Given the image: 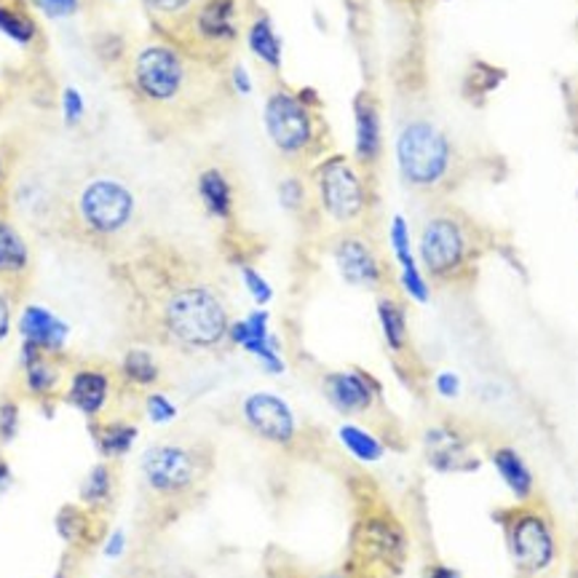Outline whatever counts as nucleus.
<instances>
[{
  "instance_id": "nucleus-2",
  "label": "nucleus",
  "mask_w": 578,
  "mask_h": 578,
  "mask_svg": "<svg viewBox=\"0 0 578 578\" xmlns=\"http://www.w3.org/2000/svg\"><path fill=\"white\" fill-rule=\"evenodd\" d=\"M156 327L167 344L182 351H215L228 340L231 311L206 281H180L158 300Z\"/></svg>"
},
{
  "instance_id": "nucleus-37",
  "label": "nucleus",
  "mask_w": 578,
  "mask_h": 578,
  "mask_svg": "<svg viewBox=\"0 0 578 578\" xmlns=\"http://www.w3.org/2000/svg\"><path fill=\"white\" fill-rule=\"evenodd\" d=\"M35 5H38L49 20H70V16L79 14L81 0H35Z\"/></svg>"
},
{
  "instance_id": "nucleus-22",
  "label": "nucleus",
  "mask_w": 578,
  "mask_h": 578,
  "mask_svg": "<svg viewBox=\"0 0 578 578\" xmlns=\"http://www.w3.org/2000/svg\"><path fill=\"white\" fill-rule=\"evenodd\" d=\"M377 322H381V333L386 346L394 353H402L410 344V329H407V311L394 294H383L377 300Z\"/></svg>"
},
{
  "instance_id": "nucleus-34",
  "label": "nucleus",
  "mask_w": 578,
  "mask_h": 578,
  "mask_svg": "<svg viewBox=\"0 0 578 578\" xmlns=\"http://www.w3.org/2000/svg\"><path fill=\"white\" fill-rule=\"evenodd\" d=\"M59 105H62V118H64V123H68V127H79V123L86 118V99L75 86L64 88L62 103Z\"/></svg>"
},
{
  "instance_id": "nucleus-7",
  "label": "nucleus",
  "mask_w": 578,
  "mask_h": 578,
  "mask_svg": "<svg viewBox=\"0 0 578 578\" xmlns=\"http://www.w3.org/2000/svg\"><path fill=\"white\" fill-rule=\"evenodd\" d=\"M477 257L474 222L458 209L426 217L418 239V261L434 281H456Z\"/></svg>"
},
{
  "instance_id": "nucleus-42",
  "label": "nucleus",
  "mask_w": 578,
  "mask_h": 578,
  "mask_svg": "<svg viewBox=\"0 0 578 578\" xmlns=\"http://www.w3.org/2000/svg\"><path fill=\"white\" fill-rule=\"evenodd\" d=\"M429 578H461V576H458L453 568H445V565H436V568H432V574H429Z\"/></svg>"
},
{
  "instance_id": "nucleus-18",
  "label": "nucleus",
  "mask_w": 578,
  "mask_h": 578,
  "mask_svg": "<svg viewBox=\"0 0 578 578\" xmlns=\"http://www.w3.org/2000/svg\"><path fill=\"white\" fill-rule=\"evenodd\" d=\"M110 392H113V377H110V373L97 368H81L70 377L68 402L75 410L84 412V416L94 418L108 407Z\"/></svg>"
},
{
  "instance_id": "nucleus-35",
  "label": "nucleus",
  "mask_w": 578,
  "mask_h": 578,
  "mask_svg": "<svg viewBox=\"0 0 578 578\" xmlns=\"http://www.w3.org/2000/svg\"><path fill=\"white\" fill-rule=\"evenodd\" d=\"M241 279H244L246 292L252 294V300H255L257 305L270 303V298H274V287H270L268 281H265V276L261 274V270H255V268H250V265H244V268H241Z\"/></svg>"
},
{
  "instance_id": "nucleus-43",
  "label": "nucleus",
  "mask_w": 578,
  "mask_h": 578,
  "mask_svg": "<svg viewBox=\"0 0 578 578\" xmlns=\"http://www.w3.org/2000/svg\"><path fill=\"white\" fill-rule=\"evenodd\" d=\"M105 552H108L110 557H118V554L123 552V535H121V533H116V535H113V541H110L108 550H105Z\"/></svg>"
},
{
  "instance_id": "nucleus-48",
  "label": "nucleus",
  "mask_w": 578,
  "mask_h": 578,
  "mask_svg": "<svg viewBox=\"0 0 578 578\" xmlns=\"http://www.w3.org/2000/svg\"><path fill=\"white\" fill-rule=\"evenodd\" d=\"M316 578H346V576H335V574H329V576H316Z\"/></svg>"
},
{
  "instance_id": "nucleus-3",
  "label": "nucleus",
  "mask_w": 578,
  "mask_h": 578,
  "mask_svg": "<svg viewBox=\"0 0 578 578\" xmlns=\"http://www.w3.org/2000/svg\"><path fill=\"white\" fill-rule=\"evenodd\" d=\"M215 469L209 445L167 439L147 447L143 458V491L156 509L191 504L204 493Z\"/></svg>"
},
{
  "instance_id": "nucleus-33",
  "label": "nucleus",
  "mask_w": 578,
  "mask_h": 578,
  "mask_svg": "<svg viewBox=\"0 0 578 578\" xmlns=\"http://www.w3.org/2000/svg\"><path fill=\"white\" fill-rule=\"evenodd\" d=\"M279 202L287 212H303L309 204V188L298 174H289L279 182Z\"/></svg>"
},
{
  "instance_id": "nucleus-26",
  "label": "nucleus",
  "mask_w": 578,
  "mask_h": 578,
  "mask_svg": "<svg viewBox=\"0 0 578 578\" xmlns=\"http://www.w3.org/2000/svg\"><path fill=\"white\" fill-rule=\"evenodd\" d=\"M121 375L127 377L129 386L150 388L156 386L158 377H161V368H158V362L153 359L150 351H145V348H132V351H127V357H123Z\"/></svg>"
},
{
  "instance_id": "nucleus-31",
  "label": "nucleus",
  "mask_w": 578,
  "mask_h": 578,
  "mask_svg": "<svg viewBox=\"0 0 578 578\" xmlns=\"http://www.w3.org/2000/svg\"><path fill=\"white\" fill-rule=\"evenodd\" d=\"M57 528L59 533L64 535V541H92L94 535V525H92V517L86 515V511H81L79 506H64L62 515H59L57 520Z\"/></svg>"
},
{
  "instance_id": "nucleus-21",
  "label": "nucleus",
  "mask_w": 578,
  "mask_h": 578,
  "mask_svg": "<svg viewBox=\"0 0 578 578\" xmlns=\"http://www.w3.org/2000/svg\"><path fill=\"white\" fill-rule=\"evenodd\" d=\"M493 466L501 480H504V485L515 493V498L528 501L530 495H533V471L522 461L520 453L511 450V447H498V450L493 453Z\"/></svg>"
},
{
  "instance_id": "nucleus-17",
  "label": "nucleus",
  "mask_w": 578,
  "mask_h": 578,
  "mask_svg": "<svg viewBox=\"0 0 578 578\" xmlns=\"http://www.w3.org/2000/svg\"><path fill=\"white\" fill-rule=\"evenodd\" d=\"M20 333L25 344L40 348L44 353H59L68 344V324L44 305H27L20 318Z\"/></svg>"
},
{
  "instance_id": "nucleus-25",
  "label": "nucleus",
  "mask_w": 578,
  "mask_h": 578,
  "mask_svg": "<svg viewBox=\"0 0 578 578\" xmlns=\"http://www.w3.org/2000/svg\"><path fill=\"white\" fill-rule=\"evenodd\" d=\"M94 439H97L103 456L118 458L123 453H129V447L137 439V426H132L129 421H105L94 426Z\"/></svg>"
},
{
  "instance_id": "nucleus-23",
  "label": "nucleus",
  "mask_w": 578,
  "mask_h": 578,
  "mask_svg": "<svg viewBox=\"0 0 578 578\" xmlns=\"http://www.w3.org/2000/svg\"><path fill=\"white\" fill-rule=\"evenodd\" d=\"M246 46H250L252 55L261 59L265 68L281 70V38L276 33L270 16L261 14L252 22L250 29H246Z\"/></svg>"
},
{
  "instance_id": "nucleus-38",
  "label": "nucleus",
  "mask_w": 578,
  "mask_h": 578,
  "mask_svg": "<svg viewBox=\"0 0 578 578\" xmlns=\"http://www.w3.org/2000/svg\"><path fill=\"white\" fill-rule=\"evenodd\" d=\"M16 426H20V407L14 402H3L0 405V439L9 442L16 434Z\"/></svg>"
},
{
  "instance_id": "nucleus-13",
  "label": "nucleus",
  "mask_w": 578,
  "mask_h": 578,
  "mask_svg": "<svg viewBox=\"0 0 578 578\" xmlns=\"http://www.w3.org/2000/svg\"><path fill=\"white\" fill-rule=\"evenodd\" d=\"M353 550H357V563H362L368 570L381 568L397 574L405 554V539L392 520L370 517L357 528Z\"/></svg>"
},
{
  "instance_id": "nucleus-10",
  "label": "nucleus",
  "mask_w": 578,
  "mask_h": 578,
  "mask_svg": "<svg viewBox=\"0 0 578 578\" xmlns=\"http://www.w3.org/2000/svg\"><path fill=\"white\" fill-rule=\"evenodd\" d=\"M180 27H188L198 57H222L239 38V0H198Z\"/></svg>"
},
{
  "instance_id": "nucleus-15",
  "label": "nucleus",
  "mask_w": 578,
  "mask_h": 578,
  "mask_svg": "<svg viewBox=\"0 0 578 578\" xmlns=\"http://www.w3.org/2000/svg\"><path fill=\"white\" fill-rule=\"evenodd\" d=\"M383 156V121L373 94L362 92L353 99V161L362 172L375 169Z\"/></svg>"
},
{
  "instance_id": "nucleus-27",
  "label": "nucleus",
  "mask_w": 578,
  "mask_h": 578,
  "mask_svg": "<svg viewBox=\"0 0 578 578\" xmlns=\"http://www.w3.org/2000/svg\"><path fill=\"white\" fill-rule=\"evenodd\" d=\"M0 33L14 40L16 46H29L38 38V25L27 11L0 3Z\"/></svg>"
},
{
  "instance_id": "nucleus-9",
  "label": "nucleus",
  "mask_w": 578,
  "mask_h": 578,
  "mask_svg": "<svg viewBox=\"0 0 578 578\" xmlns=\"http://www.w3.org/2000/svg\"><path fill=\"white\" fill-rule=\"evenodd\" d=\"M506 535H509L511 557L525 574H544L557 557V539L544 511L530 506L517 509L506 525Z\"/></svg>"
},
{
  "instance_id": "nucleus-28",
  "label": "nucleus",
  "mask_w": 578,
  "mask_h": 578,
  "mask_svg": "<svg viewBox=\"0 0 578 578\" xmlns=\"http://www.w3.org/2000/svg\"><path fill=\"white\" fill-rule=\"evenodd\" d=\"M338 436L340 442L346 445V450L351 453L353 458H359V461H381L383 458V445L375 439L373 434L364 432V429L353 426V423H346V426L338 429Z\"/></svg>"
},
{
  "instance_id": "nucleus-40",
  "label": "nucleus",
  "mask_w": 578,
  "mask_h": 578,
  "mask_svg": "<svg viewBox=\"0 0 578 578\" xmlns=\"http://www.w3.org/2000/svg\"><path fill=\"white\" fill-rule=\"evenodd\" d=\"M231 88H236V94H239V97H250L252 94V79H250V73H246L244 64H233Z\"/></svg>"
},
{
  "instance_id": "nucleus-16",
  "label": "nucleus",
  "mask_w": 578,
  "mask_h": 578,
  "mask_svg": "<svg viewBox=\"0 0 578 578\" xmlns=\"http://www.w3.org/2000/svg\"><path fill=\"white\" fill-rule=\"evenodd\" d=\"M324 394L329 405L344 416H362L375 405L377 386L370 375L346 370V373H329L324 377Z\"/></svg>"
},
{
  "instance_id": "nucleus-8",
  "label": "nucleus",
  "mask_w": 578,
  "mask_h": 578,
  "mask_svg": "<svg viewBox=\"0 0 578 578\" xmlns=\"http://www.w3.org/2000/svg\"><path fill=\"white\" fill-rule=\"evenodd\" d=\"M314 191L318 209L335 226L353 231L370 212V188L364 172L348 156L333 153L314 169Z\"/></svg>"
},
{
  "instance_id": "nucleus-32",
  "label": "nucleus",
  "mask_w": 578,
  "mask_h": 578,
  "mask_svg": "<svg viewBox=\"0 0 578 578\" xmlns=\"http://www.w3.org/2000/svg\"><path fill=\"white\" fill-rule=\"evenodd\" d=\"M198 0H143L147 14L156 22H167V25H182L196 9Z\"/></svg>"
},
{
  "instance_id": "nucleus-12",
  "label": "nucleus",
  "mask_w": 578,
  "mask_h": 578,
  "mask_svg": "<svg viewBox=\"0 0 578 578\" xmlns=\"http://www.w3.org/2000/svg\"><path fill=\"white\" fill-rule=\"evenodd\" d=\"M246 429L270 445H289L298 436V418L285 399L268 392H255L241 402Z\"/></svg>"
},
{
  "instance_id": "nucleus-47",
  "label": "nucleus",
  "mask_w": 578,
  "mask_h": 578,
  "mask_svg": "<svg viewBox=\"0 0 578 578\" xmlns=\"http://www.w3.org/2000/svg\"><path fill=\"white\" fill-rule=\"evenodd\" d=\"M55 578H68V570H59V574Z\"/></svg>"
},
{
  "instance_id": "nucleus-6",
  "label": "nucleus",
  "mask_w": 578,
  "mask_h": 578,
  "mask_svg": "<svg viewBox=\"0 0 578 578\" xmlns=\"http://www.w3.org/2000/svg\"><path fill=\"white\" fill-rule=\"evenodd\" d=\"M137 215V198L132 188L118 177H94L75 193L70 217L75 231L94 244L118 241L132 228Z\"/></svg>"
},
{
  "instance_id": "nucleus-19",
  "label": "nucleus",
  "mask_w": 578,
  "mask_h": 578,
  "mask_svg": "<svg viewBox=\"0 0 578 578\" xmlns=\"http://www.w3.org/2000/svg\"><path fill=\"white\" fill-rule=\"evenodd\" d=\"M198 198H202L206 215L215 217V220L228 222L233 217V182L228 180V174L220 167H206L198 174Z\"/></svg>"
},
{
  "instance_id": "nucleus-44",
  "label": "nucleus",
  "mask_w": 578,
  "mask_h": 578,
  "mask_svg": "<svg viewBox=\"0 0 578 578\" xmlns=\"http://www.w3.org/2000/svg\"><path fill=\"white\" fill-rule=\"evenodd\" d=\"M5 482H9V466L0 461V487H3Z\"/></svg>"
},
{
  "instance_id": "nucleus-5",
  "label": "nucleus",
  "mask_w": 578,
  "mask_h": 578,
  "mask_svg": "<svg viewBox=\"0 0 578 578\" xmlns=\"http://www.w3.org/2000/svg\"><path fill=\"white\" fill-rule=\"evenodd\" d=\"M397 169L410 191L434 193L453 180L458 167L453 140L429 118H412L397 134L394 143Z\"/></svg>"
},
{
  "instance_id": "nucleus-30",
  "label": "nucleus",
  "mask_w": 578,
  "mask_h": 578,
  "mask_svg": "<svg viewBox=\"0 0 578 578\" xmlns=\"http://www.w3.org/2000/svg\"><path fill=\"white\" fill-rule=\"evenodd\" d=\"M388 241H392L394 257H397V263H399V274H402V270L421 268V265H418V261H416V255H412L410 226H407V220H405L402 215H397L392 220V231H388Z\"/></svg>"
},
{
  "instance_id": "nucleus-45",
  "label": "nucleus",
  "mask_w": 578,
  "mask_h": 578,
  "mask_svg": "<svg viewBox=\"0 0 578 578\" xmlns=\"http://www.w3.org/2000/svg\"><path fill=\"white\" fill-rule=\"evenodd\" d=\"M3 180H5V169H3V158H0V191H3Z\"/></svg>"
},
{
  "instance_id": "nucleus-29",
  "label": "nucleus",
  "mask_w": 578,
  "mask_h": 578,
  "mask_svg": "<svg viewBox=\"0 0 578 578\" xmlns=\"http://www.w3.org/2000/svg\"><path fill=\"white\" fill-rule=\"evenodd\" d=\"M116 485H113V471H110L108 463L94 466L92 474L86 477L84 485H81V498L86 501L88 506H108L113 501Z\"/></svg>"
},
{
  "instance_id": "nucleus-39",
  "label": "nucleus",
  "mask_w": 578,
  "mask_h": 578,
  "mask_svg": "<svg viewBox=\"0 0 578 578\" xmlns=\"http://www.w3.org/2000/svg\"><path fill=\"white\" fill-rule=\"evenodd\" d=\"M434 386L445 399H456L458 394H461V377H458L456 373H439L436 375Z\"/></svg>"
},
{
  "instance_id": "nucleus-11",
  "label": "nucleus",
  "mask_w": 578,
  "mask_h": 578,
  "mask_svg": "<svg viewBox=\"0 0 578 578\" xmlns=\"http://www.w3.org/2000/svg\"><path fill=\"white\" fill-rule=\"evenodd\" d=\"M333 257L338 265L344 281L351 287L362 289H383L386 287V263L377 255L375 244L364 233L344 231L335 239Z\"/></svg>"
},
{
  "instance_id": "nucleus-20",
  "label": "nucleus",
  "mask_w": 578,
  "mask_h": 578,
  "mask_svg": "<svg viewBox=\"0 0 578 578\" xmlns=\"http://www.w3.org/2000/svg\"><path fill=\"white\" fill-rule=\"evenodd\" d=\"M22 368H25V386L33 397H49L57 392L62 373L40 348L25 344L22 346Z\"/></svg>"
},
{
  "instance_id": "nucleus-46",
  "label": "nucleus",
  "mask_w": 578,
  "mask_h": 578,
  "mask_svg": "<svg viewBox=\"0 0 578 578\" xmlns=\"http://www.w3.org/2000/svg\"><path fill=\"white\" fill-rule=\"evenodd\" d=\"M132 578H161V576H156V574H140V576H132Z\"/></svg>"
},
{
  "instance_id": "nucleus-14",
  "label": "nucleus",
  "mask_w": 578,
  "mask_h": 578,
  "mask_svg": "<svg viewBox=\"0 0 578 578\" xmlns=\"http://www.w3.org/2000/svg\"><path fill=\"white\" fill-rule=\"evenodd\" d=\"M228 340L244 348L246 353H252V357L263 364L265 373L270 375L285 373V359H281L279 353V340L270 335L268 314H265V311H252L246 318L231 322Z\"/></svg>"
},
{
  "instance_id": "nucleus-1",
  "label": "nucleus",
  "mask_w": 578,
  "mask_h": 578,
  "mask_svg": "<svg viewBox=\"0 0 578 578\" xmlns=\"http://www.w3.org/2000/svg\"><path fill=\"white\" fill-rule=\"evenodd\" d=\"M215 75H202L196 59L172 44H147L134 51L129 64V86L134 99L153 113L188 116L209 103Z\"/></svg>"
},
{
  "instance_id": "nucleus-36",
  "label": "nucleus",
  "mask_w": 578,
  "mask_h": 578,
  "mask_svg": "<svg viewBox=\"0 0 578 578\" xmlns=\"http://www.w3.org/2000/svg\"><path fill=\"white\" fill-rule=\"evenodd\" d=\"M145 412L153 423H169L177 416V407L164 394H147Z\"/></svg>"
},
{
  "instance_id": "nucleus-41",
  "label": "nucleus",
  "mask_w": 578,
  "mask_h": 578,
  "mask_svg": "<svg viewBox=\"0 0 578 578\" xmlns=\"http://www.w3.org/2000/svg\"><path fill=\"white\" fill-rule=\"evenodd\" d=\"M9 329H11V303H9V298L0 292V344L5 340Z\"/></svg>"
},
{
  "instance_id": "nucleus-24",
  "label": "nucleus",
  "mask_w": 578,
  "mask_h": 578,
  "mask_svg": "<svg viewBox=\"0 0 578 578\" xmlns=\"http://www.w3.org/2000/svg\"><path fill=\"white\" fill-rule=\"evenodd\" d=\"M29 268V246L22 233L0 217V276H22Z\"/></svg>"
},
{
  "instance_id": "nucleus-4",
  "label": "nucleus",
  "mask_w": 578,
  "mask_h": 578,
  "mask_svg": "<svg viewBox=\"0 0 578 578\" xmlns=\"http://www.w3.org/2000/svg\"><path fill=\"white\" fill-rule=\"evenodd\" d=\"M318 97L311 88L303 92H289L276 88L265 97L263 105V127L270 145L289 164H305L322 156L324 129L318 116Z\"/></svg>"
}]
</instances>
